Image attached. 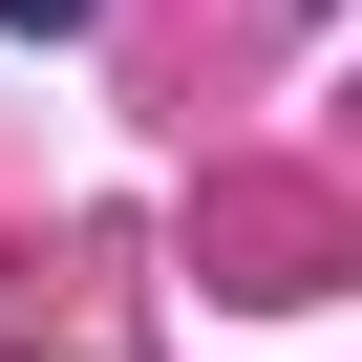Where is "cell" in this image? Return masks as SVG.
Returning <instances> with one entry per match:
<instances>
[{"mask_svg":"<svg viewBox=\"0 0 362 362\" xmlns=\"http://www.w3.org/2000/svg\"><path fill=\"white\" fill-rule=\"evenodd\" d=\"M0 22H22V43H64V22H86V0H0Z\"/></svg>","mask_w":362,"mask_h":362,"instance_id":"obj_1","label":"cell"}]
</instances>
